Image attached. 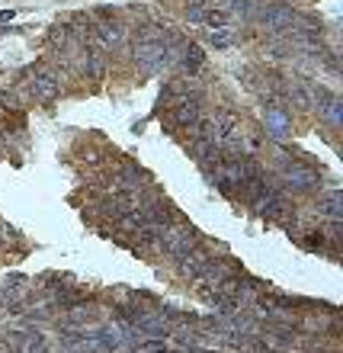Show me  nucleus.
I'll return each instance as SVG.
<instances>
[{"label":"nucleus","instance_id":"nucleus-2","mask_svg":"<svg viewBox=\"0 0 343 353\" xmlns=\"http://www.w3.org/2000/svg\"><path fill=\"white\" fill-rule=\"evenodd\" d=\"M260 19H263V29L273 32V36H289L292 29H298V23H295L298 17L292 13V7H282V3L267 7L263 13H260Z\"/></svg>","mask_w":343,"mask_h":353},{"label":"nucleus","instance_id":"nucleus-4","mask_svg":"<svg viewBox=\"0 0 343 353\" xmlns=\"http://www.w3.org/2000/svg\"><path fill=\"white\" fill-rule=\"evenodd\" d=\"M282 180H286L292 190H311V186L318 183V170L315 168H308V164H286L282 168Z\"/></svg>","mask_w":343,"mask_h":353},{"label":"nucleus","instance_id":"nucleus-3","mask_svg":"<svg viewBox=\"0 0 343 353\" xmlns=\"http://www.w3.org/2000/svg\"><path fill=\"white\" fill-rule=\"evenodd\" d=\"M29 87H32V93H36L39 100H55L58 90H61L58 71H52V68H39L36 74H32V81H29Z\"/></svg>","mask_w":343,"mask_h":353},{"label":"nucleus","instance_id":"nucleus-12","mask_svg":"<svg viewBox=\"0 0 343 353\" xmlns=\"http://www.w3.org/2000/svg\"><path fill=\"white\" fill-rule=\"evenodd\" d=\"M234 42V32L228 26L225 29H209V46H215V48H228Z\"/></svg>","mask_w":343,"mask_h":353},{"label":"nucleus","instance_id":"nucleus-9","mask_svg":"<svg viewBox=\"0 0 343 353\" xmlns=\"http://www.w3.org/2000/svg\"><path fill=\"white\" fill-rule=\"evenodd\" d=\"M189 19L193 23H202V26H209V29H225L228 26V13L225 10H215V7H189Z\"/></svg>","mask_w":343,"mask_h":353},{"label":"nucleus","instance_id":"nucleus-10","mask_svg":"<svg viewBox=\"0 0 343 353\" xmlns=\"http://www.w3.org/2000/svg\"><path fill=\"white\" fill-rule=\"evenodd\" d=\"M202 61H205V52L199 46H183V71L189 77L196 74V71H199V68H202Z\"/></svg>","mask_w":343,"mask_h":353},{"label":"nucleus","instance_id":"nucleus-6","mask_svg":"<svg viewBox=\"0 0 343 353\" xmlns=\"http://www.w3.org/2000/svg\"><path fill=\"white\" fill-rule=\"evenodd\" d=\"M289 122H292V116H289V110L282 106V103H276V106H267L263 125H267V132L273 135V139H286V135H289Z\"/></svg>","mask_w":343,"mask_h":353},{"label":"nucleus","instance_id":"nucleus-5","mask_svg":"<svg viewBox=\"0 0 343 353\" xmlns=\"http://www.w3.org/2000/svg\"><path fill=\"white\" fill-rule=\"evenodd\" d=\"M202 119V106H199V97H183V100H176L174 106V122L176 125H186V129H193L196 122Z\"/></svg>","mask_w":343,"mask_h":353},{"label":"nucleus","instance_id":"nucleus-11","mask_svg":"<svg viewBox=\"0 0 343 353\" xmlns=\"http://www.w3.org/2000/svg\"><path fill=\"white\" fill-rule=\"evenodd\" d=\"M93 318H96V312H93L90 305H71L67 308V321H71V325H90Z\"/></svg>","mask_w":343,"mask_h":353},{"label":"nucleus","instance_id":"nucleus-7","mask_svg":"<svg viewBox=\"0 0 343 353\" xmlns=\"http://www.w3.org/2000/svg\"><path fill=\"white\" fill-rule=\"evenodd\" d=\"M122 39H125V29H122V23H116V19L96 23V29H93V42H96V46H103V48L122 46Z\"/></svg>","mask_w":343,"mask_h":353},{"label":"nucleus","instance_id":"nucleus-1","mask_svg":"<svg viewBox=\"0 0 343 353\" xmlns=\"http://www.w3.org/2000/svg\"><path fill=\"white\" fill-rule=\"evenodd\" d=\"M196 228L193 225H167L164 228V244H160V251L170 254V257H183L189 248L196 244Z\"/></svg>","mask_w":343,"mask_h":353},{"label":"nucleus","instance_id":"nucleus-13","mask_svg":"<svg viewBox=\"0 0 343 353\" xmlns=\"http://www.w3.org/2000/svg\"><path fill=\"white\" fill-rule=\"evenodd\" d=\"M321 212L331 215V222H340V215H343V205H340V193H334L331 199H327L324 205H321Z\"/></svg>","mask_w":343,"mask_h":353},{"label":"nucleus","instance_id":"nucleus-8","mask_svg":"<svg viewBox=\"0 0 343 353\" xmlns=\"http://www.w3.org/2000/svg\"><path fill=\"white\" fill-rule=\"evenodd\" d=\"M209 261H212V251H205V248H189V251L180 257V273L189 276V279H196L205 270Z\"/></svg>","mask_w":343,"mask_h":353}]
</instances>
